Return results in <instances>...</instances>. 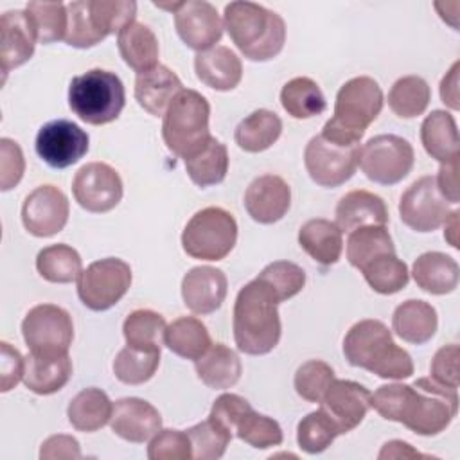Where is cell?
<instances>
[{"label": "cell", "mask_w": 460, "mask_h": 460, "mask_svg": "<svg viewBox=\"0 0 460 460\" xmlns=\"http://www.w3.org/2000/svg\"><path fill=\"white\" fill-rule=\"evenodd\" d=\"M183 164L189 178L198 187L217 185L228 172V149L223 142L212 137L201 151L183 160Z\"/></svg>", "instance_id": "cell-38"}, {"label": "cell", "mask_w": 460, "mask_h": 460, "mask_svg": "<svg viewBox=\"0 0 460 460\" xmlns=\"http://www.w3.org/2000/svg\"><path fill=\"white\" fill-rule=\"evenodd\" d=\"M298 244L313 261L322 266H331L341 257L343 232L336 226V223L323 217H314L300 226Z\"/></svg>", "instance_id": "cell-30"}, {"label": "cell", "mask_w": 460, "mask_h": 460, "mask_svg": "<svg viewBox=\"0 0 460 460\" xmlns=\"http://www.w3.org/2000/svg\"><path fill=\"white\" fill-rule=\"evenodd\" d=\"M359 271L363 273L367 284L379 295L399 293L410 280L408 266L397 257L395 252L374 257Z\"/></svg>", "instance_id": "cell-39"}, {"label": "cell", "mask_w": 460, "mask_h": 460, "mask_svg": "<svg viewBox=\"0 0 460 460\" xmlns=\"http://www.w3.org/2000/svg\"><path fill=\"white\" fill-rule=\"evenodd\" d=\"M429 101V84L420 75L399 77L388 92V106L401 119H413L422 115Z\"/></svg>", "instance_id": "cell-40"}, {"label": "cell", "mask_w": 460, "mask_h": 460, "mask_svg": "<svg viewBox=\"0 0 460 460\" xmlns=\"http://www.w3.org/2000/svg\"><path fill=\"white\" fill-rule=\"evenodd\" d=\"M181 90L180 77L165 65H156L135 77V99L140 108L155 117H164L167 106Z\"/></svg>", "instance_id": "cell-26"}, {"label": "cell", "mask_w": 460, "mask_h": 460, "mask_svg": "<svg viewBox=\"0 0 460 460\" xmlns=\"http://www.w3.org/2000/svg\"><path fill=\"white\" fill-rule=\"evenodd\" d=\"M438 327L437 309L419 298L399 304L392 316V331L406 343L422 345L429 341Z\"/></svg>", "instance_id": "cell-27"}, {"label": "cell", "mask_w": 460, "mask_h": 460, "mask_svg": "<svg viewBox=\"0 0 460 460\" xmlns=\"http://www.w3.org/2000/svg\"><path fill=\"white\" fill-rule=\"evenodd\" d=\"M208 119V101L199 92L183 88L164 113L162 137L167 149L183 160L194 156L212 138Z\"/></svg>", "instance_id": "cell-6"}, {"label": "cell", "mask_w": 460, "mask_h": 460, "mask_svg": "<svg viewBox=\"0 0 460 460\" xmlns=\"http://www.w3.org/2000/svg\"><path fill=\"white\" fill-rule=\"evenodd\" d=\"M237 243V221L221 207L198 210L181 232L183 252L199 261H221Z\"/></svg>", "instance_id": "cell-8"}, {"label": "cell", "mask_w": 460, "mask_h": 460, "mask_svg": "<svg viewBox=\"0 0 460 460\" xmlns=\"http://www.w3.org/2000/svg\"><path fill=\"white\" fill-rule=\"evenodd\" d=\"M392 252H395V246L386 226L370 225L349 232L347 259L350 266L358 270H361L374 257Z\"/></svg>", "instance_id": "cell-42"}, {"label": "cell", "mask_w": 460, "mask_h": 460, "mask_svg": "<svg viewBox=\"0 0 460 460\" xmlns=\"http://www.w3.org/2000/svg\"><path fill=\"white\" fill-rule=\"evenodd\" d=\"M280 104L293 119H313L325 111L327 101L311 77H293L280 90Z\"/></svg>", "instance_id": "cell-36"}, {"label": "cell", "mask_w": 460, "mask_h": 460, "mask_svg": "<svg viewBox=\"0 0 460 460\" xmlns=\"http://www.w3.org/2000/svg\"><path fill=\"white\" fill-rule=\"evenodd\" d=\"M422 456H426V455L419 453L417 449L411 447V444H408L404 440L386 442L377 455V458H381V460L383 458H422Z\"/></svg>", "instance_id": "cell-60"}, {"label": "cell", "mask_w": 460, "mask_h": 460, "mask_svg": "<svg viewBox=\"0 0 460 460\" xmlns=\"http://www.w3.org/2000/svg\"><path fill=\"white\" fill-rule=\"evenodd\" d=\"M149 460H189L192 458V444L187 431L160 429L147 446Z\"/></svg>", "instance_id": "cell-52"}, {"label": "cell", "mask_w": 460, "mask_h": 460, "mask_svg": "<svg viewBox=\"0 0 460 460\" xmlns=\"http://www.w3.org/2000/svg\"><path fill=\"white\" fill-rule=\"evenodd\" d=\"M282 133L280 117L266 108H259L244 117L235 131L234 140L239 149L246 153H261L270 149Z\"/></svg>", "instance_id": "cell-34"}, {"label": "cell", "mask_w": 460, "mask_h": 460, "mask_svg": "<svg viewBox=\"0 0 460 460\" xmlns=\"http://www.w3.org/2000/svg\"><path fill=\"white\" fill-rule=\"evenodd\" d=\"M124 104V84L110 70L92 68L70 81L68 106L86 124L102 126L117 120Z\"/></svg>", "instance_id": "cell-7"}, {"label": "cell", "mask_w": 460, "mask_h": 460, "mask_svg": "<svg viewBox=\"0 0 460 460\" xmlns=\"http://www.w3.org/2000/svg\"><path fill=\"white\" fill-rule=\"evenodd\" d=\"M359 164V146H340L322 135L313 137L304 149V165L320 187H340L349 181Z\"/></svg>", "instance_id": "cell-11"}, {"label": "cell", "mask_w": 460, "mask_h": 460, "mask_svg": "<svg viewBox=\"0 0 460 460\" xmlns=\"http://www.w3.org/2000/svg\"><path fill=\"white\" fill-rule=\"evenodd\" d=\"M252 404L237 395V394H221L212 408H210V415L212 419H216L219 424H223L232 435H234V428H235V422L239 420V417L250 408Z\"/></svg>", "instance_id": "cell-55"}, {"label": "cell", "mask_w": 460, "mask_h": 460, "mask_svg": "<svg viewBox=\"0 0 460 460\" xmlns=\"http://www.w3.org/2000/svg\"><path fill=\"white\" fill-rule=\"evenodd\" d=\"M279 298L259 279L244 284L234 302V340L241 352L262 356L271 352L282 334Z\"/></svg>", "instance_id": "cell-1"}, {"label": "cell", "mask_w": 460, "mask_h": 460, "mask_svg": "<svg viewBox=\"0 0 460 460\" xmlns=\"http://www.w3.org/2000/svg\"><path fill=\"white\" fill-rule=\"evenodd\" d=\"M110 426L122 440L144 444L162 429V415L146 399L124 397L113 402Z\"/></svg>", "instance_id": "cell-20"}, {"label": "cell", "mask_w": 460, "mask_h": 460, "mask_svg": "<svg viewBox=\"0 0 460 460\" xmlns=\"http://www.w3.org/2000/svg\"><path fill=\"white\" fill-rule=\"evenodd\" d=\"M458 345L449 343L440 347L429 365V377L440 385L458 388Z\"/></svg>", "instance_id": "cell-54"}, {"label": "cell", "mask_w": 460, "mask_h": 460, "mask_svg": "<svg viewBox=\"0 0 460 460\" xmlns=\"http://www.w3.org/2000/svg\"><path fill=\"white\" fill-rule=\"evenodd\" d=\"M38 273L52 284H70L83 273V261L75 248L58 243L50 244L36 255Z\"/></svg>", "instance_id": "cell-37"}, {"label": "cell", "mask_w": 460, "mask_h": 460, "mask_svg": "<svg viewBox=\"0 0 460 460\" xmlns=\"http://www.w3.org/2000/svg\"><path fill=\"white\" fill-rule=\"evenodd\" d=\"M172 14L180 40L196 52H205L216 47V43L223 36V20L210 2H178V7Z\"/></svg>", "instance_id": "cell-17"}, {"label": "cell", "mask_w": 460, "mask_h": 460, "mask_svg": "<svg viewBox=\"0 0 460 460\" xmlns=\"http://www.w3.org/2000/svg\"><path fill=\"white\" fill-rule=\"evenodd\" d=\"M0 349V390L9 392L20 383V379H23L25 358H22V354L7 341H2Z\"/></svg>", "instance_id": "cell-56"}, {"label": "cell", "mask_w": 460, "mask_h": 460, "mask_svg": "<svg viewBox=\"0 0 460 460\" xmlns=\"http://www.w3.org/2000/svg\"><path fill=\"white\" fill-rule=\"evenodd\" d=\"M158 365L160 350L126 345L113 359V374L124 385H142L156 374Z\"/></svg>", "instance_id": "cell-43"}, {"label": "cell", "mask_w": 460, "mask_h": 460, "mask_svg": "<svg viewBox=\"0 0 460 460\" xmlns=\"http://www.w3.org/2000/svg\"><path fill=\"white\" fill-rule=\"evenodd\" d=\"M164 343L176 356L196 361L208 350L212 340L201 320L194 316H180L167 325Z\"/></svg>", "instance_id": "cell-35"}, {"label": "cell", "mask_w": 460, "mask_h": 460, "mask_svg": "<svg viewBox=\"0 0 460 460\" xmlns=\"http://www.w3.org/2000/svg\"><path fill=\"white\" fill-rule=\"evenodd\" d=\"M451 214L449 203L440 194L435 176L415 180L399 199L401 221L415 232H433Z\"/></svg>", "instance_id": "cell-13"}, {"label": "cell", "mask_w": 460, "mask_h": 460, "mask_svg": "<svg viewBox=\"0 0 460 460\" xmlns=\"http://www.w3.org/2000/svg\"><path fill=\"white\" fill-rule=\"evenodd\" d=\"M383 104V90L376 79L368 75L352 77L338 90L334 115L323 124L320 135L340 146H359Z\"/></svg>", "instance_id": "cell-4"}, {"label": "cell", "mask_w": 460, "mask_h": 460, "mask_svg": "<svg viewBox=\"0 0 460 460\" xmlns=\"http://www.w3.org/2000/svg\"><path fill=\"white\" fill-rule=\"evenodd\" d=\"M458 70H460V61H455L449 72L442 77L440 81V99L446 106L451 110H458Z\"/></svg>", "instance_id": "cell-59"}, {"label": "cell", "mask_w": 460, "mask_h": 460, "mask_svg": "<svg viewBox=\"0 0 460 460\" xmlns=\"http://www.w3.org/2000/svg\"><path fill=\"white\" fill-rule=\"evenodd\" d=\"M72 194L81 208L102 214L115 208L124 194L119 172L104 162L83 165L72 180Z\"/></svg>", "instance_id": "cell-14"}, {"label": "cell", "mask_w": 460, "mask_h": 460, "mask_svg": "<svg viewBox=\"0 0 460 460\" xmlns=\"http://www.w3.org/2000/svg\"><path fill=\"white\" fill-rule=\"evenodd\" d=\"M23 172L25 158L22 147L7 137L0 138V189L5 192L16 187Z\"/></svg>", "instance_id": "cell-53"}, {"label": "cell", "mask_w": 460, "mask_h": 460, "mask_svg": "<svg viewBox=\"0 0 460 460\" xmlns=\"http://www.w3.org/2000/svg\"><path fill=\"white\" fill-rule=\"evenodd\" d=\"M437 187L440 190V194L446 198L447 203L456 205L460 199V192H458V160L447 162V164H440L438 174L435 176Z\"/></svg>", "instance_id": "cell-58"}, {"label": "cell", "mask_w": 460, "mask_h": 460, "mask_svg": "<svg viewBox=\"0 0 460 460\" xmlns=\"http://www.w3.org/2000/svg\"><path fill=\"white\" fill-rule=\"evenodd\" d=\"M72 376V359L68 352L40 354L29 352L25 358L23 383L38 395L59 392Z\"/></svg>", "instance_id": "cell-23"}, {"label": "cell", "mask_w": 460, "mask_h": 460, "mask_svg": "<svg viewBox=\"0 0 460 460\" xmlns=\"http://www.w3.org/2000/svg\"><path fill=\"white\" fill-rule=\"evenodd\" d=\"M70 214L66 194L54 185L36 187L22 205V223L34 237H50L59 234Z\"/></svg>", "instance_id": "cell-16"}, {"label": "cell", "mask_w": 460, "mask_h": 460, "mask_svg": "<svg viewBox=\"0 0 460 460\" xmlns=\"http://www.w3.org/2000/svg\"><path fill=\"white\" fill-rule=\"evenodd\" d=\"M415 284L429 295H447L456 289L460 270L451 255L442 252H426L411 266Z\"/></svg>", "instance_id": "cell-28"}, {"label": "cell", "mask_w": 460, "mask_h": 460, "mask_svg": "<svg viewBox=\"0 0 460 460\" xmlns=\"http://www.w3.org/2000/svg\"><path fill=\"white\" fill-rule=\"evenodd\" d=\"M34 147L49 167L65 169L77 164L88 153L90 137L75 122L56 119L40 128Z\"/></svg>", "instance_id": "cell-15"}, {"label": "cell", "mask_w": 460, "mask_h": 460, "mask_svg": "<svg viewBox=\"0 0 460 460\" xmlns=\"http://www.w3.org/2000/svg\"><path fill=\"white\" fill-rule=\"evenodd\" d=\"M415 162L411 144L399 135H376L359 149L363 174L379 185H394L404 180Z\"/></svg>", "instance_id": "cell-9"}, {"label": "cell", "mask_w": 460, "mask_h": 460, "mask_svg": "<svg viewBox=\"0 0 460 460\" xmlns=\"http://www.w3.org/2000/svg\"><path fill=\"white\" fill-rule=\"evenodd\" d=\"M332 381L334 370L331 368V365L322 359H309L296 368L293 385L302 399L309 402H320Z\"/></svg>", "instance_id": "cell-50"}, {"label": "cell", "mask_w": 460, "mask_h": 460, "mask_svg": "<svg viewBox=\"0 0 460 460\" xmlns=\"http://www.w3.org/2000/svg\"><path fill=\"white\" fill-rule=\"evenodd\" d=\"M38 32L27 11H5L0 16V66L2 72L27 63L36 49Z\"/></svg>", "instance_id": "cell-21"}, {"label": "cell", "mask_w": 460, "mask_h": 460, "mask_svg": "<svg viewBox=\"0 0 460 460\" xmlns=\"http://www.w3.org/2000/svg\"><path fill=\"white\" fill-rule=\"evenodd\" d=\"M226 291V275L214 266L190 268L181 280L183 304L196 314H210L217 311L225 302Z\"/></svg>", "instance_id": "cell-22"}, {"label": "cell", "mask_w": 460, "mask_h": 460, "mask_svg": "<svg viewBox=\"0 0 460 460\" xmlns=\"http://www.w3.org/2000/svg\"><path fill=\"white\" fill-rule=\"evenodd\" d=\"M41 460H59V458H81V447L77 438L72 435H52L43 440L40 447Z\"/></svg>", "instance_id": "cell-57"}, {"label": "cell", "mask_w": 460, "mask_h": 460, "mask_svg": "<svg viewBox=\"0 0 460 460\" xmlns=\"http://www.w3.org/2000/svg\"><path fill=\"white\" fill-rule=\"evenodd\" d=\"M196 77L208 88L217 92L234 90L243 79V63L234 50L216 45L194 58Z\"/></svg>", "instance_id": "cell-24"}, {"label": "cell", "mask_w": 460, "mask_h": 460, "mask_svg": "<svg viewBox=\"0 0 460 460\" xmlns=\"http://www.w3.org/2000/svg\"><path fill=\"white\" fill-rule=\"evenodd\" d=\"M234 435L255 449H268L280 446L284 440L280 424L252 406L239 417L234 428Z\"/></svg>", "instance_id": "cell-45"}, {"label": "cell", "mask_w": 460, "mask_h": 460, "mask_svg": "<svg viewBox=\"0 0 460 460\" xmlns=\"http://www.w3.org/2000/svg\"><path fill=\"white\" fill-rule=\"evenodd\" d=\"M117 47L124 63L137 74L147 72L160 65L158 40L155 32L140 22H131L117 34Z\"/></svg>", "instance_id": "cell-32"}, {"label": "cell", "mask_w": 460, "mask_h": 460, "mask_svg": "<svg viewBox=\"0 0 460 460\" xmlns=\"http://www.w3.org/2000/svg\"><path fill=\"white\" fill-rule=\"evenodd\" d=\"M66 13H68V29L65 36L66 45L75 49H90L102 41L92 25L86 0H75L66 4Z\"/></svg>", "instance_id": "cell-51"}, {"label": "cell", "mask_w": 460, "mask_h": 460, "mask_svg": "<svg viewBox=\"0 0 460 460\" xmlns=\"http://www.w3.org/2000/svg\"><path fill=\"white\" fill-rule=\"evenodd\" d=\"M458 411L456 388L437 383L431 377H419L406 386L397 420L410 431L433 437L442 433Z\"/></svg>", "instance_id": "cell-5"}, {"label": "cell", "mask_w": 460, "mask_h": 460, "mask_svg": "<svg viewBox=\"0 0 460 460\" xmlns=\"http://www.w3.org/2000/svg\"><path fill=\"white\" fill-rule=\"evenodd\" d=\"M187 435L192 444V458L196 460L221 458L234 437L223 424H219L212 417L189 428Z\"/></svg>", "instance_id": "cell-47"}, {"label": "cell", "mask_w": 460, "mask_h": 460, "mask_svg": "<svg viewBox=\"0 0 460 460\" xmlns=\"http://www.w3.org/2000/svg\"><path fill=\"white\" fill-rule=\"evenodd\" d=\"M338 435V426L320 408L302 417L296 426V444L307 455H318L325 451Z\"/></svg>", "instance_id": "cell-48"}, {"label": "cell", "mask_w": 460, "mask_h": 460, "mask_svg": "<svg viewBox=\"0 0 460 460\" xmlns=\"http://www.w3.org/2000/svg\"><path fill=\"white\" fill-rule=\"evenodd\" d=\"M133 280L131 268L119 257L93 261L77 279L79 300L92 311L113 307L129 289Z\"/></svg>", "instance_id": "cell-10"}, {"label": "cell", "mask_w": 460, "mask_h": 460, "mask_svg": "<svg viewBox=\"0 0 460 460\" xmlns=\"http://www.w3.org/2000/svg\"><path fill=\"white\" fill-rule=\"evenodd\" d=\"M167 323L162 314L151 309H137L129 313L122 323L126 345L137 349L160 350L164 345Z\"/></svg>", "instance_id": "cell-41"}, {"label": "cell", "mask_w": 460, "mask_h": 460, "mask_svg": "<svg viewBox=\"0 0 460 460\" xmlns=\"http://www.w3.org/2000/svg\"><path fill=\"white\" fill-rule=\"evenodd\" d=\"M370 392L349 379H334L320 399V410L338 426L340 435L358 428L370 410Z\"/></svg>", "instance_id": "cell-18"}, {"label": "cell", "mask_w": 460, "mask_h": 460, "mask_svg": "<svg viewBox=\"0 0 460 460\" xmlns=\"http://www.w3.org/2000/svg\"><path fill=\"white\" fill-rule=\"evenodd\" d=\"M194 368L199 381L214 390L232 388L243 374L237 352L225 343H212L208 350L194 361Z\"/></svg>", "instance_id": "cell-31"}, {"label": "cell", "mask_w": 460, "mask_h": 460, "mask_svg": "<svg viewBox=\"0 0 460 460\" xmlns=\"http://www.w3.org/2000/svg\"><path fill=\"white\" fill-rule=\"evenodd\" d=\"M343 354L349 365L383 379H406L413 374L411 356L394 341L392 331L381 320L356 322L343 338Z\"/></svg>", "instance_id": "cell-2"}, {"label": "cell", "mask_w": 460, "mask_h": 460, "mask_svg": "<svg viewBox=\"0 0 460 460\" xmlns=\"http://www.w3.org/2000/svg\"><path fill=\"white\" fill-rule=\"evenodd\" d=\"M25 11L29 13L36 32L38 41L43 45L65 40L68 29V13L66 5L61 2H29Z\"/></svg>", "instance_id": "cell-46"}, {"label": "cell", "mask_w": 460, "mask_h": 460, "mask_svg": "<svg viewBox=\"0 0 460 460\" xmlns=\"http://www.w3.org/2000/svg\"><path fill=\"white\" fill-rule=\"evenodd\" d=\"M225 29L250 61H270L286 43L282 16L255 2H230L225 5Z\"/></svg>", "instance_id": "cell-3"}, {"label": "cell", "mask_w": 460, "mask_h": 460, "mask_svg": "<svg viewBox=\"0 0 460 460\" xmlns=\"http://www.w3.org/2000/svg\"><path fill=\"white\" fill-rule=\"evenodd\" d=\"M424 151L440 164L458 160L460 144L455 117L446 110H433L420 124Z\"/></svg>", "instance_id": "cell-29"}, {"label": "cell", "mask_w": 460, "mask_h": 460, "mask_svg": "<svg viewBox=\"0 0 460 460\" xmlns=\"http://www.w3.org/2000/svg\"><path fill=\"white\" fill-rule=\"evenodd\" d=\"M22 336L31 352H68L74 340V323L68 311L63 307L38 304L25 314Z\"/></svg>", "instance_id": "cell-12"}, {"label": "cell", "mask_w": 460, "mask_h": 460, "mask_svg": "<svg viewBox=\"0 0 460 460\" xmlns=\"http://www.w3.org/2000/svg\"><path fill=\"white\" fill-rule=\"evenodd\" d=\"M336 226L341 232H352L361 226H386L388 208L383 198L370 190L356 189L341 196L336 205Z\"/></svg>", "instance_id": "cell-25"}, {"label": "cell", "mask_w": 460, "mask_h": 460, "mask_svg": "<svg viewBox=\"0 0 460 460\" xmlns=\"http://www.w3.org/2000/svg\"><path fill=\"white\" fill-rule=\"evenodd\" d=\"M244 208L248 216L261 225L280 221L291 207V187L282 176H257L244 192Z\"/></svg>", "instance_id": "cell-19"}, {"label": "cell", "mask_w": 460, "mask_h": 460, "mask_svg": "<svg viewBox=\"0 0 460 460\" xmlns=\"http://www.w3.org/2000/svg\"><path fill=\"white\" fill-rule=\"evenodd\" d=\"M88 14L101 40L119 34L126 25L135 22L137 4L129 0H86Z\"/></svg>", "instance_id": "cell-44"}, {"label": "cell", "mask_w": 460, "mask_h": 460, "mask_svg": "<svg viewBox=\"0 0 460 460\" xmlns=\"http://www.w3.org/2000/svg\"><path fill=\"white\" fill-rule=\"evenodd\" d=\"M257 279L275 293L279 302L293 298L305 286V271L289 261H275L268 264Z\"/></svg>", "instance_id": "cell-49"}, {"label": "cell", "mask_w": 460, "mask_h": 460, "mask_svg": "<svg viewBox=\"0 0 460 460\" xmlns=\"http://www.w3.org/2000/svg\"><path fill=\"white\" fill-rule=\"evenodd\" d=\"M446 230H444V239L453 246L458 248V237H456V230H458V210H451V214L447 216V219L444 221Z\"/></svg>", "instance_id": "cell-61"}, {"label": "cell", "mask_w": 460, "mask_h": 460, "mask_svg": "<svg viewBox=\"0 0 460 460\" xmlns=\"http://www.w3.org/2000/svg\"><path fill=\"white\" fill-rule=\"evenodd\" d=\"M111 411L113 402L110 401L108 394L101 388L90 386L72 397L66 408V417L74 429L93 433L110 422Z\"/></svg>", "instance_id": "cell-33"}]
</instances>
